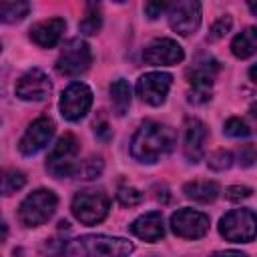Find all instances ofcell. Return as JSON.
<instances>
[{"label": "cell", "mask_w": 257, "mask_h": 257, "mask_svg": "<svg viewBox=\"0 0 257 257\" xmlns=\"http://www.w3.org/2000/svg\"><path fill=\"white\" fill-rule=\"evenodd\" d=\"M257 50V30L253 26L245 28L241 34H237L231 42V52L237 58H249Z\"/></svg>", "instance_id": "cell-20"}, {"label": "cell", "mask_w": 257, "mask_h": 257, "mask_svg": "<svg viewBox=\"0 0 257 257\" xmlns=\"http://www.w3.org/2000/svg\"><path fill=\"white\" fill-rule=\"evenodd\" d=\"M131 231L139 237V239H145V241H159L165 233V227H163V215L161 211H149L145 215H141L139 219L133 221L131 225Z\"/></svg>", "instance_id": "cell-18"}, {"label": "cell", "mask_w": 257, "mask_h": 257, "mask_svg": "<svg viewBox=\"0 0 257 257\" xmlns=\"http://www.w3.org/2000/svg\"><path fill=\"white\" fill-rule=\"evenodd\" d=\"M183 193L197 203H211L219 197V185L215 181H191L185 183Z\"/></svg>", "instance_id": "cell-19"}, {"label": "cell", "mask_w": 257, "mask_h": 257, "mask_svg": "<svg viewBox=\"0 0 257 257\" xmlns=\"http://www.w3.org/2000/svg\"><path fill=\"white\" fill-rule=\"evenodd\" d=\"M100 24H102V20H100L98 6L88 4V6H86V14H84V18H82L80 24H78L80 32H82V34H96V32L100 30Z\"/></svg>", "instance_id": "cell-24"}, {"label": "cell", "mask_w": 257, "mask_h": 257, "mask_svg": "<svg viewBox=\"0 0 257 257\" xmlns=\"http://www.w3.org/2000/svg\"><path fill=\"white\" fill-rule=\"evenodd\" d=\"M231 26H233L231 16H221V18L209 28V40H219V38H223V36L231 30Z\"/></svg>", "instance_id": "cell-29"}, {"label": "cell", "mask_w": 257, "mask_h": 257, "mask_svg": "<svg viewBox=\"0 0 257 257\" xmlns=\"http://www.w3.org/2000/svg\"><path fill=\"white\" fill-rule=\"evenodd\" d=\"M6 237H8V225H6V221L0 217V243H4Z\"/></svg>", "instance_id": "cell-36"}, {"label": "cell", "mask_w": 257, "mask_h": 257, "mask_svg": "<svg viewBox=\"0 0 257 257\" xmlns=\"http://www.w3.org/2000/svg\"><path fill=\"white\" fill-rule=\"evenodd\" d=\"M76 155H78V141H76V137L72 133L62 135L56 141V145L52 147V151L48 153L46 171L52 177H56V179L76 175V169H78Z\"/></svg>", "instance_id": "cell-4"}, {"label": "cell", "mask_w": 257, "mask_h": 257, "mask_svg": "<svg viewBox=\"0 0 257 257\" xmlns=\"http://www.w3.org/2000/svg\"><path fill=\"white\" fill-rule=\"evenodd\" d=\"M231 165H233V155H231L229 151H225V149L215 151V153L209 157V167H211L213 171H225V169H229Z\"/></svg>", "instance_id": "cell-28"}, {"label": "cell", "mask_w": 257, "mask_h": 257, "mask_svg": "<svg viewBox=\"0 0 257 257\" xmlns=\"http://www.w3.org/2000/svg\"><path fill=\"white\" fill-rule=\"evenodd\" d=\"M225 197L229 201H235L237 203V201H243V199L251 197V189L249 187H241V185H233V187H227Z\"/></svg>", "instance_id": "cell-31"}, {"label": "cell", "mask_w": 257, "mask_h": 257, "mask_svg": "<svg viewBox=\"0 0 257 257\" xmlns=\"http://www.w3.org/2000/svg\"><path fill=\"white\" fill-rule=\"evenodd\" d=\"M50 92H52V82L38 68L24 72L16 82V96H20L22 100H44L50 96Z\"/></svg>", "instance_id": "cell-15"}, {"label": "cell", "mask_w": 257, "mask_h": 257, "mask_svg": "<svg viewBox=\"0 0 257 257\" xmlns=\"http://www.w3.org/2000/svg\"><path fill=\"white\" fill-rule=\"evenodd\" d=\"M165 10H169V4H167V2H147V4H145V12H147V16H149L151 20L159 18Z\"/></svg>", "instance_id": "cell-32"}, {"label": "cell", "mask_w": 257, "mask_h": 257, "mask_svg": "<svg viewBox=\"0 0 257 257\" xmlns=\"http://www.w3.org/2000/svg\"><path fill=\"white\" fill-rule=\"evenodd\" d=\"M94 135L98 137V139H102V141H108L110 139V135H112V131L108 128V124H106V120H94Z\"/></svg>", "instance_id": "cell-33"}, {"label": "cell", "mask_w": 257, "mask_h": 257, "mask_svg": "<svg viewBox=\"0 0 257 257\" xmlns=\"http://www.w3.org/2000/svg\"><path fill=\"white\" fill-rule=\"evenodd\" d=\"M143 60L153 66H169L183 60V48L173 38H155L143 50Z\"/></svg>", "instance_id": "cell-14"}, {"label": "cell", "mask_w": 257, "mask_h": 257, "mask_svg": "<svg viewBox=\"0 0 257 257\" xmlns=\"http://www.w3.org/2000/svg\"><path fill=\"white\" fill-rule=\"evenodd\" d=\"M108 195L102 189H86L74 195L72 215L84 225H96L108 215Z\"/></svg>", "instance_id": "cell-5"}, {"label": "cell", "mask_w": 257, "mask_h": 257, "mask_svg": "<svg viewBox=\"0 0 257 257\" xmlns=\"http://www.w3.org/2000/svg\"><path fill=\"white\" fill-rule=\"evenodd\" d=\"M24 185H26V177L22 171L10 169L0 175V195H12V193L20 191Z\"/></svg>", "instance_id": "cell-23"}, {"label": "cell", "mask_w": 257, "mask_h": 257, "mask_svg": "<svg viewBox=\"0 0 257 257\" xmlns=\"http://www.w3.org/2000/svg\"><path fill=\"white\" fill-rule=\"evenodd\" d=\"M249 74H251V80H253V82H255V66H253V68H251V72H249Z\"/></svg>", "instance_id": "cell-38"}, {"label": "cell", "mask_w": 257, "mask_h": 257, "mask_svg": "<svg viewBox=\"0 0 257 257\" xmlns=\"http://www.w3.org/2000/svg\"><path fill=\"white\" fill-rule=\"evenodd\" d=\"M42 251L48 257H60L62 253H66V241L60 239H46V243L42 245Z\"/></svg>", "instance_id": "cell-30"}, {"label": "cell", "mask_w": 257, "mask_h": 257, "mask_svg": "<svg viewBox=\"0 0 257 257\" xmlns=\"http://www.w3.org/2000/svg\"><path fill=\"white\" fill-rule=\"evenodd\" d=\"M207 126L199 118H187L185 120V137H183V151L185 157L191 163L201 161L205 153V143H207Z\"/></svg>", "instance_id": "cell-16"}, {"label": "cell", "mask_w": 257, "mask_h": 257, "mask_svg": "<svg viewBox=\"0 0 257 257\" xmlns=\"http://www.w3.org/2000/svg\"><path fill=\"white\" fill-rule=\"evenodd\" d=\"M30 10L28 2L22 0H0V24L20 22Z\"/></svg>", "instance_id": "cell-21"}, {"label": "cell", "mask_w": 257, "mask_h": 257, "mask_svg": "<svg viewBox=\"0 0 257 257\" xmlns=\"http://www.w3.org/2000/svg\"><path fill=\"white\" fill-rule=\"evenodd\" d=\"M116 199L124 207H135V205H139L143 201V193L139 189L131 187V185H120L116 189Z\"/></svg>", "instance_id": "cell-26"}, {"label": "cell", "mask_w": 257, "mask_h": 257, "mask_svg": "<svg viewBox=\"0 0 257 257\" xmlns=\"http://www.w3.org/2000/svg\"><path fill=\"white\" fill-rule=\"evenodd\" d=\"M90 64H92L90 46L80 38H70L62 46L56 58V70L64 76H78L84 70H88Z\"/></svg>", "instance_id": "cell-7"}, {"label": "cell", "mask_w": 257, "mask_h": 257, "mask_svg": "<svg viewBox=\"0 0 257 257\" xmlns=\"http://www.w3.org/2000/svg\"><path fill=\"white\" fill-rule=\"evenodd\" d=\"M177 143V135L171 126L147 120L135 133L131 141V153L141 163H157L161 157L173 151Z\"/></svg>", "instance_id": "cell-1"}, {"label": "cell", "mask_w": 257, "mask_h": 257, "mask_svg": "<svg viewBox=\"0 0 257 257\" xmlns=\"http://www.w3.org/2000/svg\"><path fill=\"white\" fill-rule=\"evenodd\" d=\"M52 135H54V120L48 116H40L32 120V124L26 128V133L18 143V149L22 155H36L50 143Z\"/></svg>", "instance_id": "cell-13"}, {"label": "cell", "mask_w": 257, "mask_h": 257, "mask_svg": "<svg viewBox=\"0 0 257 257\" xmlns=\"http://www.w3.org/2000/svg\"><path fill=\"white\" fill-rule=\"evenodd\" d=\"M241 163H243V167H251L253 165V161H255V147L253 145H247L243 151H241Z\"/></svg>", "instance_id": "cell-34"}, {"label": "cell", "mask_w": 257, "mask_h": 257, "mask_svg": "<svg viewBox=\"0 0 257 257\" xmlns=\"http://www.w3.org/2000/svg\"><path fill=\"white\" fill-rule=\"evenodd\" d=\"M169 24L181 36L193 34L201 24V4L195 0H183L169 6Z\"/></svg>", "instance_id": "cell-10"}, {"label": "cell", "mask_w": 257, "mask_h": 257, "mask_svg": "<svg viewBox=\"0 0 257 257\" xmlns=\"http://www.w3.org/2000/svg\"><path fill=\"white\" fill-rule=\"evenodd\" d=\"M171 229L183 239H199L209 231V217L201 211L179 209L171 215Z\"/></svg>", "instance_id": "cell-11"}, {"label": "cell", "mask_w": 257, "mask_h": 257, "mask_svg": "<svg viewBox=\"0 0 257 257\" xmlns=\"http://www.w3.org/2000/svg\"><path fill=\"white\" fill-rule=\"evenodd\" d=\"M171 84H173V76L169 72H147L137 80V94L145 102L159 106L165 102Z\"/></svg>", "instance_id": "cell-12"}, {"label": "cell", "mask_w": 257, "mask_h": 257, "mask_svg": "<svg viewBox=\"0 0 257 257\" xmlns=\"http://www.w3.org/2000/svg\"><path fill=\"white\" fill-rule=\"evenodd\" d=\"M255 213L251 209H235L229 211L221 223H219V233L233 243H249L255 239Z\"/></svg>", "instance_id": "cell-8"}, {"label": "cell", "mask_w": 257, "mask_h": 257, "mask_svg": "<svg viewBox=\"0 0 257 257\" xmlns=\"http://www.w3.org/2000/svg\"><path fill=\"white\" fill-rule=\"evenodd\" d=\"M92 104V92L84 82H72L60 96V114L66 120H80Z\"/></svg>", "instance_id": "cell-9"}, {"label": "cell", "mask_w": 257, "mask_h": 257, "mask_svg": "<svg viewBox=\"0 0 257 257\" xmlns=\"http://www.w3.org/2000/svg\"><path fill=\"white\" fill-rule=\"evenodd\" d=\"M64 28H66V22L62 18H48V20L36 22L30 28V38L42 48H52L58 44Z\"/></svg>", "instance_id": "cell-17"}, {"label": "cell", "mask_w": 257, "mask_h": 257, "mask_svg": "<svg viewBox=\"0 0 257 257\" xmlns=\"http://www.w3.org/2000/svg\"><path fill=\"white\" fill-rule=\"evenodd\" d=\"M211 257H247V255L241 251H219V253H213Z\"/></svg>", "instance_id": "cell-35"}, {"label": "cell", "mask_w": 257, "mask_h": 257, "mask_svg": "<svg viewBox=\"0 0 257 257\" xmlns=\"http://www.w3.org/2000/svg\"><path fill=\"white\" fill-rule=\"evenodd\" d=\"M56 203H58V199L50 189L32 191L20 203L18 217L26 227H38L52 217V213L56 211Z\"/></svg>", "instance_id": "cell-6"}, {"label": "cell", "mask_w": 257, "mask_h": 257, "mask_svg": "<svg viewBox=\"0 0 257 257\" xmlns=\"http://www.w3.org/2000/svg\"><path fill=\"white\" fill-rule=\"evenodd\" d=\"M102 173V159L100 157H88L86 161L78 163L76 175H80V179H96Z\"/></svg>", "instance_id": "cell-25"}, {"label": "cell", "mask_w": 257, "mask_h": 257, "mask_svg": "<svg viewBox=\"0 0 257 257\" xmlns=\"http://www.w3.org/2000/svg\"><path fill=\"white\" fill-rule=\"evenodd\" d=\"M135 245L122 237L82 235L66 243V253L74 257H128Z\"/></svg>", "instance_id": "cell-2"}, {"label": "cell", "mask_w": 257, "mask_h": 257, "mask_svg": "<svg viewBox=\"0 0 257 257\" xmlns=\"http://www.w3.org/2000/svg\"><path fill=\"white\" fill-rule=\"evenodd\" d=\"M58 227H60V229H68V221H60Z\"/></svg>", "instance_id": "cell-37"}, {"label": "cell", "mask_w": 257, "mask_h": 257, "mask_svg": "<svg viewBox=\"0 0 257 257\" xmlns=\"http://www.w3.org/2000/svg\"><path fill=\"white\" fill-rule=\"evenodd\" d=\"M110 100L118 116H122L131 106V86L124 78H118L110 84Z\"/></svg>", "instance_id": "cell-22"}, {"label": "cell", "mask_w": 257, "mask_h": 257, "mask_svg": "<svg viewBox=\"0 0 257 257\" xmlns=\"http://www.w3.org/2000/svg\"><path fill=\"white\" fill-rule=\"evenodd\" d=\"M225 135L235 137V139H245V137L251 135V128H249V124H247L245 120L233 116V118H229V120L225 122Z\"/></svg>", "instance_id": "cell-27"}, {"label": "cell", "mask_w": 257, "mask_h": 257, "mask_svg": "<svg viewBox=\"0 0 257 257\" xmlns=\"http://www.w3.org/2000/svg\"><path fill=\"white\" fill-rule=\"evenodd\" d=\"M219 72V62L209 54H199L193 66L187 68V80L191 84L187 100L191 104H203L211 98V86Z\"/></svg>", "instance_id": "cell-3"}]
</instances>
